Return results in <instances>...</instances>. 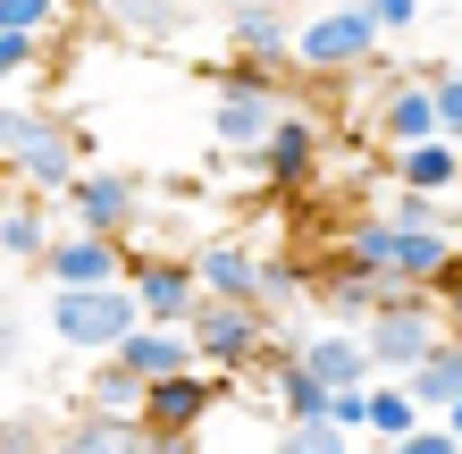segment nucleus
I'll list each match as a JSON object with an SVG mask.
<instances>
[{"label": "nucleus", "instance_id": "nucleus-32", "mask_svg": "<svg viewBox=\"0 0 462 454\" xmlns=\"http://www.w3.org/2000/svg\"><path fill=\"white\" fill-rule=\"evenodd\" d=\"M0 454H51V430H42V421H0Z\"/></svg>", "mask_w": 462, "mask_h": 454}, {"label": "nucleus", "instance_id": "nucleus-14", "mask_svg": "<svg viewBox=\"0 0 462 454\" xmlns=\"http://www.w3.org/2000/svg\"><path fill=\"white\" fill-rule=\"evenodd\" d=\"M286 34H294V17L278 0H227V60L286 68Z\"/></svg>", "mask_w": 462, "mask_h": 454}, {"label": "nucleus", "instance_id": "nucleus-12", "mask_svg": "<svg viewBox=\"0 0 462 454\" xmlns=\"http://www.w3.org/2000/svg\"><path fill=\"white\" fill-rule=\"evenodd\" d=\"M294 370H311L328 395H345V387H370V354H362V329L353 320H319V329H303L294 337Z\"/></svg>", "mask_w": 462, "mask_h": 454}, {"label": "nucleus", "instance_id": "nucleus-1", "mask_svg": "<svg viewBox=\"0 0 462 454\" xmlns=\"http://www.w3.org/2000/svg\"><path fill=\"white\" fill-rule=\"evenodd\" d=\"M93 160V126H76L60 110H0V169L9 194H60V185Z\"/></svg>", "mask_w": 462, "mask_h": 454}, {"label": "nucleus", "instance_id": "nucleus-8", "mask_svg": "<svg viewBox=\"0 0 462 454\" xmlns=\"http://www.w3.org/2000/svg\"><path fill=\"white\" fill-rule=\"evenodd\" d=\"M353 329H362L370 379H403L438 337H454V311H438V303H420V311H370V320H353Z\"/></svg>", "mask_w": 462, "mask_h": 454}, {"label": "nucleus", "instance_id": "nucleus-17", "mask_svg": "<svg viewBox=\"0 0 462 454\" xmlns=\"http://www.w3.org/2000/svg\"><path fill=\"white\" fill-rule=\"evenodd\" d=\"M51 236H60V210H51L42 194H9L0 202V261H9V270H34V261L51 253Z\"/></svg>", "mask_w": 462, "mask_h": 454}, {"label": "nucleus", "instance_id": "nucleus-3", "mask_svg": "<svg viewBox=\"0 0 462 454\" xmlns=\"http://www.w3.org/2000/svg\"><path fill=\"white\" fill-rule=\"evenodd\" d=\"M370 60H387V42L362 0H328L286 34V76H362Z\"/></svg>", "mask_w": 462, "mask_h": 454}, {"label": "nucleus", "instance_id": "nucleus-34", "mask_svg": "<svg viewBox=\"0 0 462 454\" xmlns=\"http://www.w3.org/2000/svg\"><path fill=\"white\" fill-rule=\"evenodd\" d=\"M17 354H25V320L0 303V370H17Z\"/></svg>", "mask_w": 462, "mask_h": 454}, {"label": "nucleus", "instance_id": "nucleus-9", "mask_svg": "<svg viewBox=\"0 0 462 454\" xmlns=\"http://www.w3.org/2000/svg\"><path fill=\"white\" fill-rule=\"evenodd\" d=\"M219 404H236V379H219V370H169V379L143 387L134 430H202Z\"/></svg>", "mask_w": 462, "mask_h": 454}, {"label": "nucleus", "instance_id": "nucleus-2", "mask_svg": "<svg viewBox=\"0 0 462 454\" xmlns=\"http://www.w3.org/2000/svg\"><path fill=\"white\" fill-rule=\"evenodd\" d=\"M294 101V76L286 68H261V60H219L210 68V144L253 160L261 135L278 126V110Z\"/></svg>", "mask_w": 462, "mask_h": 454}, {"label": "nucleus", "instance_id": "nucleus-5", "mask_svg": "<svg viewBox=\"0 0 462 454\" xmlns=\"http://www.w3.org/2000/svg\"><path fill=\"white\" fill-rule=\"evenodd\" d=\"M51 210H60V227H76V236H110V245H126L134 219H143V185H134L126 169L85 160V169L51 194Z\"/></svg>", "mask_w": 462, "mask_h": 454}, {"label": "nucleus", "instance_id": "nucleus-38", "mask_svg": "<svg viewBox=\"0 0 462 454\" xmlns=\"http://www.w3.org/2000/svg\"><path fill=\"white\" fill-rule=\"evenodd\" d=\"M319 9H328V0H319Z\"/></svg>", "mask_w": 462, "mask_h": 454}, {"label": "nucleus", "instance_id": "nucleus-30", "mask_svg": "<svg viewBox=\"0 0 462 454\" xmlns=\"http://www.w3.org/2000/svg\"><path fill=\"white\" fill-rule=\"evenodd\" d=\"M387 454H462V430L454 421H420V430H403Z\"/></svg>", "mask_w": 462, "mask_h": 454}, {"label": "nucleus", "instance_id": "nucleus-10", "mask_svg": "<svg viewBox=\"0 0 462 454\" xmlns=\"http://www.w3.org/2000/svg\"><path fill=\"white\" fill-rule=\"evenodd\" d=\"M118 286L134 295V311H143V329H177L185 311H194V270H185V253H126Z\"/></svg>", "mask_w": 462, "mask_h": 454}, {"label": "nucleus", "instance_id": "nucleus-33", "mask_svg": "<svg viewBox=\"0 0 462 454\" xmlns=\"http://www.w3.org/2000/svg\"><path fill=\"white\" fill-rule=\"evenodd\" d=\"M143 454H202V430H143Z\"/></svg>", "mask_w": 462, "mask_h": 454}, {"label": "nucleus", "instance_id": "nucleus-6", "mask_svg": "<svg viewBox=\"0 0 462 454\" xmlns=\"http://www.w3.org/2000/svg\"><path fill=\"white\" fill-rule=\"evenodd\" d=\"M177 329H185V345H194V370H219V379H236V370H253V362H261V345H269V311L202 295L194 311L177 320Z\"/></svg>", "mask_w": 462, "mask_h": 454}, {"label": "nucleus", "instance_id": "nucleus-37", "mask_svg": "<svg viewBox=\"0 0 462 454\" xmlns=\"http://www.w3.org/2000/svg\"><path fill=\"white\" fill-rule=\"evenodd\" d=\"M0 286H9V261H0Z\"/></svg>", "mask_w": 462, "mask_h": 454}, {"label": "nucleus", "instance_id": "nucleus-26", "mask_svg": "<svg viewBox=\"0 0 462 454\" xmlns=\"http://www.w3.org/2000/svg\"><path fill=\"white\" fill-rule=\"evenodd\" d=\"M370 219H387V227H446L454 236V202L446 194H412V185H387Z\"/></svg>", "mask_w": 462, "mask_h": 454}, {"label": "nucleus", "instance_id": "nucleus-16", "mask_svg": "<svg viewBox=\"0 0 462 454\" xmlns=\"http://www.w3.org/2000/svg\"><path fill=\"white\" fill-rule=\"evenodd\" d=\"M387 185H412V194H462V152L446 144V135H420V144H403V152H387Z\"/></svg>", "mask_w": 462, "mask_h": 454}, {"label": "nucleus", "instance_id": "nucleus-25", "mask_svg": "<svg viewBox=\"0 0 462 454\" xmlns=\"http://www.w3.org/2000/svg\"><path fill=\"white\" fill-rule=\"evenodd\" d=\"M412 85L429 93V135L454 144V126H462V60H454V51H438V60H429Z\"/></svg>", "mask_w": 462, "mask_h": 454}, {"label": "nucleus", "instance_id": "nucleus-7", "mask_svg": "<svg viewBox=\"0 0 462 454\" xmlns=\"http://www.w3.org/2000/svg\"><path fill=\"white\" fill-rule=\"evenodd\" d=\"M319 160H328V126H319V110L286 101V110H278V126H269V135H261V152H253L261 185L294 202V194H311V185H319Z\"/></svg>", "mask_w": 462, "mask_h": 454}, {"label": "nucleus", "instance_id": "nucleus-35", "mask_svg": "<svg viewBox=\"0 0 462 454\" xmlns=\"http://www.w3.org/2000/svg\"><path fill=\"white\" fill-rule=\"evenodd\" d=\"M353 454H387V446H370V438H362V446H353Z\"/></svg>", "mask_w": 462, "mask_h": 454}, {"label": "nucleus", "instance_id": "nucleus-28", "mask_svg": "<svg viewBox=\"0 0 462 454\" xmlns=\"http://www.w3.org/2000/svg\"><path fill=\"white\" fill-rule=\"evenodd\" d=\"M362 438H345V430H328V421H286L278 430V454H353Z\"/></svg>", "mask_w": 462, "mask_h": 454}, {"label": "nucleus", "instance_id": "nucleus-29", "mask_svg": "<svg viewBox=\"0 0 462 454\" xmlns=\"http://www.w3.org/2000/svg\"><path fill=\"white\" fill-rule=\"evenodd\" d=\"M362 9H370V25H378V42H403V34L420 25L429 0H362Z\"/></svg>", "mask_w": 462, "mask_h": 454}, {"label": "nucleus", "instance_id": "nucleus-27", "mask_svg": "<svg viewBox=\"0 0 462 454\" xmlns=\"http://www.w3.org/2000/svg\"><path fill=\"white\" fill-rule=\"evenodd\" d=\"M68 17H76V0H0V34H25L42 51H51V34H68Z\"/></svg>", "mask_w": 462, "mask_h": 454}, {"label": "nucleus", "instance_id": "nucleus-21", "mask_svg": "<svg viewBox=\"0 0 462 454\" xmlns=\"http://www.w3.org/2000/svg\"><path fill=\"white\" fill-rule=\"evenodd\" d=\"M294 303H311V261H294V253H253V311L286 320Z\"/></svg>", "mask_w": 462, "mask_h": 454}, {"label": "nucleus", "instance_id": "nucleus-22", "mask_svg": "<svg viewBox=\"0 0 462 454\" xmlns=\"http://www.w3.org/2000/svg\"><path fill=\"white\" fill-rule=\"evenodd\" d=\"M51 454H143V430L134 421H110V412H68L51 430Z\"/></svg>", "mask_w": 462, "mask_h": 454}, {"label": "nucleus", "instance_id": "nucleus-31", "mask_svg": "<svg viewBox=\"0 0 462 454\" xmlns=\"http://www.w3.org/2000/svg\"><path fill=\"white\" fill-rule=\"evenodd\" d=\"M34 68H42V42H25V34H0V93H17Z\"/></svg>", "mask_w": 462, "mask_h": 454}, {"label": "nucleus", "instance_id": "nucleus-13", "mask_svg": "<svg viewBox=\"0 0 462 454\" xmlns=\"http://www.w3.org/2000/svg\"><path fill=\"white\" fill-rule=\"evenodd\" d=\"M403 395H412V412L420 421H462V337H438L429 354L395 379Z\"/></svg>", "mask_w": 462, "mask_h": 454}, {"label": "nucleus", "instance_id": "nucleus-19", "mask_svg": "<svg viewBox=\"0 0 462 454\" xmlns=\"http://www.w3.org/2000/svg\"><path fill=\"white\" fill-rule=\"evenodd\" d=\"M110 362H126L134 379L152 387V379H169V370H194V345H185V329H126Z\"/></svg>", "mask_w": 462, "mask_h": 454}, {"label": "nucleus", "instance_id": "nucleus-24", "mask_svg": "<svg viewBox=\"0 0 462 454\" xmlns=\"http://www.w3.org/2000/svg\"><path fill=\"white\" fill-rule=\"evenodd\" d=\"M403 430H420L412 395H403L395 379H370V387H362V438H370V446H395Z\"/></svg>", "mask_w": 462, "mask_h": 454}, {"label": "nucleus", "instance_id": "nucleus-15", "mask_svg": "<svg viewBox=\"0 0 462 454\" xmlns=\"http://www.w3.org/2000/svg\"><path fill=\"white\" fill-rule=\"evenodd\" d=\"M185 270H194V295L253 303V245H244V236H210V245H194Z\"/></svg>", "mask_w": 462, "mask_h": 454}, {"label": "nucleus", "instance_id": "nucleus-23", "mask_svg": "<svg viewBox=\"0 0 462 454\" xmlns=\"http://www.w3.org/2000/svg\"><path fill=\"white\" fill-rule=\"evenodd\" d=\"M134 404H143V379H134L126 362H85V387H76V412H110V421H134Z\"/></svg>", "mask_w": 462, "mask_h": 454}, {"label": "nucleus", "instance_id": "nucleus-36", "mask_svg": "<svg viewBox=\"0 0 462 454\" xmlns=\"http://www.w3.org/2000/svg\"><path fill=\"white\" fill-rule=\"evenodd\" d=\"M0 202H9V169H0Z\"/></svg>", "mask_w": 462, "mask_h": 454}, {"label": "nucleus", "instance_id": "nucleus-18", "mask_svg": "<svg viewBox=\"0 0 462 454\" xmlns=\"http://www.w3.org/2000/svg\"><path fill=\"white\" fill-rule=\"evenodd\" d=\"M93 9H101V25L126 34L134 51H160V42L185 34V0H93Z\"/></svg>", "mask_w": 462, "mask_h": 454}, {"label": "nucleus", "instance_id": "nucleus-20", "mask_svg": "<svg viewBox=\"0 0 462 454\" xmlns=\"http://www.w3.org/2000/svg\"><path fill=\"white\" fill-rule=\"evenodd\" d=\"M429 135V93L420 85H387L370 101V144L378 152H403V144H420Z\"/></svg>", "mask_w": 462, "mask_h": 454}, {"label": "nucleus", "instance_id": "nucleus-11", "mask_svg": "<svg viewBox=\"0 0 462 454\" xmlns=\"http://www.w3.org/2000/svg\"><path fill=\"white\" fill-rule=\"evenodd\" d=\"M118 270H126V245H110V236H76V227H60V236H51V253L34 261V278L51 286V295H76V286H118Z\"/></svg>", "mask_w": 462, "mask_h": 454}, {"label": "nucleus", "instance_id": "nucleus-4", "mask_svg": "<svg viewBox=\"0 0 462 454\" xmlns=\"http://www.w3.org/2000/svg\"><path fill=\"white\" fill-rule=\"evenodd\" d=\"M42 320H51V345H60V354H76V362L118 354V337L143 329V311H134L126 286H76V295H51Z\"/></svg>", "mask_w": 462, "mask_h": 454}]
</instances>
